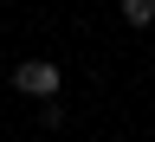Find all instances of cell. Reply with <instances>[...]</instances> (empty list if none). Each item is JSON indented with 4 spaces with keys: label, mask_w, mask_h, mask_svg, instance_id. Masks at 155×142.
<instances>
[{
    "label": "cell",
    "mask_w": 155,
    "mask_h": 142,
    "mask_svg": "<svg viewBox=\"0 0 155 142\" xmlns=\"http://www.w3.org/2000/svg\"><path fill=\"white\" fill-rule=\"evenodd\" d=\"M123 19L129 26H155V0H123Z\"/></svg>",
    "instance_id": "2"
},
{
    "label": "cell",
    "mask_w": 155,
    "mask_h": 142,
    "mask_svg": "<svg viewBox=\"0 0 155 142\" xmlns=\"http://www.w3.org/2000/svg\"><path fill=\"white\" fill-rule=\"evenodd\" d=\"M58 84H65V71H58L52 58H19V65H13V91H19V97L52 104V97H58Z\"/></svg>",
    "instance_id": "1"
}]
</instances>
